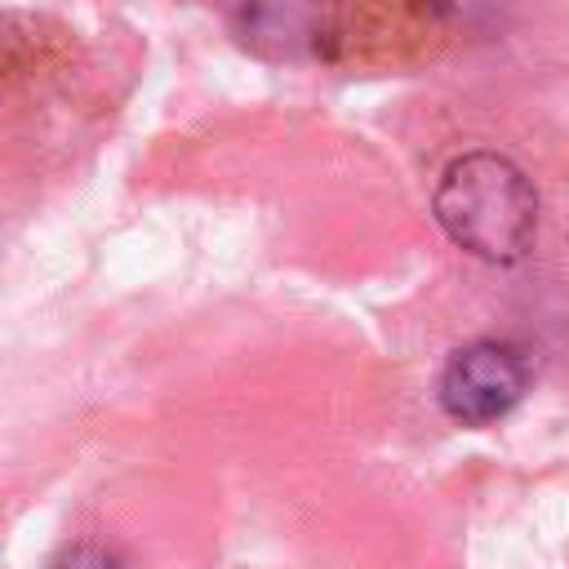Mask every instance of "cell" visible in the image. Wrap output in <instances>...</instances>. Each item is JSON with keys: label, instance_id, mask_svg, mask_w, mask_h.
<instances>
[{"label": "cell", "instance_id": "3957f363", "mask_svg": "<svg viewBox=\"0 0 569 569\" xmlns=\"http://www.w3.org/2000/svg\"><path fill=\"white\" fill-rule=\"evenodd\" d=\"M49 569H116V560L102 551V547H89V542H80V547H67Z\"/></svg>", "mask_w": 569, "mask_h": 569}, {"label": "cell", "instance_id": "7a4b0ae2", "mask_svg": "<svg viewBox=\"0 0 569 569\" xmlns=\"http://www.w3.org/2000/svg\"><path fill=\"white\" fill-rule=\"evenodd\" d=\"M529 391V360L502 338H476L458 347L436 382L440 409L462 427H493Z\"/></svg>", "mask_w": 569, "mask_h": 569}, {"label": "cell", "instance_id": "6da1fadb", "mask_svg": "<svg viewBox=\"0 0 569 569\" xmlns=\"http://www.w3.org/2000/svg\"><path fill=\"white\" fill-rule=\"evenodd\" d=\"M431 213L458 249L485 262H520L538 236V187L502 151H462L445 164Z\"/></svg>", "mask_w": 569, "mask_h": 569}]
</instances>
